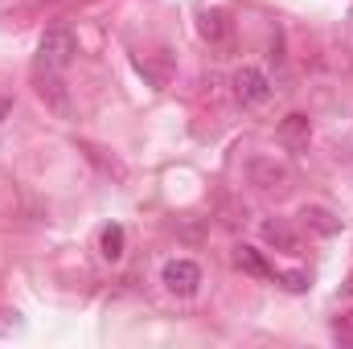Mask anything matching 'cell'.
<instances>
[{
	"label": "cell",
	"instance_id": "cell-2",
	"mask_svg": "<svg viewBox=\"0 0 353 349\" xmlns=\"http://www.w3.org/2000/svg\"><path fill=\"white\" fill-rule=\"evenodd\" d=\"M271 94H275V87H271V79H267L263 70H255V66L234 70V99L243 107H263Z\"/></svg>",
	"mask_w": 353,
	"mask_h": 349
},
{
	"label": "cell",
	"instance_id": "cell-6",
	"mask_svg": "<svg viewBox=\"0 0 353 349\" xmlns=\"http://www.w3.org/2000/svg\"><path fill=\"white\" fill-rule=\"evenodd\" d=\"M234 263L243 267V271H251V275H259V279H275V271L267 267V259L255 251V247H239L234 251Z\"/></svg>",
	"mask_w": 353,
	"mask_h": 349
},
{
	"label": "cell",
	"instance_id": "cell-7",
	"mask_svg": "<svg viewBox=\"0 0 353 349\" xmlns=\"http://www.w3.org/2000/svg\"><path fill=\"white\" fill-rule=\"evenodd\" d=\"M279 132H283V140H288V144H296V148H300V144H308V136H312V123H308V115H288Z\"/></svg>",
	"mask_w": 353,
	"mask_h": 349
},
{
	"label": "cell",
	"instance_id": "cell-4",
	"mask_svg": "<svg viewBox=\"0 0 353 349\" xmlns=\"http://www.w3.org/2000/svg\"><path fill=\"white\" fill-rule=\"evenodd\" d=\"M123 247H128V235H123V226H119V222L103 226V235H99V255H103L107 263H119V259H123Z\"/></svg>",
	"mask_w": 353,
	"mask_h": 349
},
{
	"label": "cell",
	"instance_id": "cell-1",
	"mask_svg": "<svg viewBox=\"0 0 353 349\" xmlns=\"http://www.w3.org/2000/svg\"><path fill=\"white\" fill-rule=\"evenodd\" d=\"M37 54H41V62H46L50 70H66V66L74 62V54H79V41H74V33H70V29L54 25V29H46V33H41Z\"/></svg>",
	"mask_w": 353,
	"mask_h": 349
},
{
	"label": "cell",
	"instance_id": "cell-3",
	"mask_svg": "<svg viewBox=\"0 0 353 349\" xmlns=\"http://www.w3.org/2000/svg\"><path fill=\"white\" fill-rule=\"evenodd\" d=\"M161 283L173 292V296H193L201 288V267L193 259H169L161 267Z\"/></svg>",
	"mask_w": 353,
	"mask_h": 349
},
{
	"label": "cell",
	"instance_id": "cell-5",
	"mask_svg": "<svg viewBox=\"0 0 353 349\" xmlns=\"http://www.w3.org/2000/svg\"><path fill=\"white\" fill-rule=\"evenodd\" d=\"M300 218H304L316 235H337V230H341V218H333L325 206H304V214H300Z\"/></svg>",
	"mask_w": 353,
	"mask_h": 349
},
{
	"label": "cell",
	"instance_id": "cell-9",
	"mask_svg": "<svg viewBox=\"0 0 353 349\" xmlns=\"http://www.w3.org/2000/svg\"><path fill=\"white\" fill-rule=\"evenodd\" d=\"M201 33H205L210 41H222V37H226V17H222V12H205V17H201Z\"/></svg>",
	"mask_w": 353,
	"mask_h": 349
},
{
	"label": "cell",
	"instance_id": "cell-10",
	"mask_svg": "<svg viewBox=\"0 0 353 349\" xmlns=\"http://www.w3.org/2000/svg\"><path fill=\"white\" fill-rule=\"evenodd\" d=\"M255 177H271V181H279L283 169H279V165H255Z\"/></svg>",
	"mask_w": 353,
	"mask_h": 349
},
{
	"label": "cell",
	"instance_id": "cell-11",
	"mask_svg": "<svg viewBox=\"0 0 353 349\" xmlns=\"http://www.w3.org/2000/svg\"><path fill=\"white\" fill-rule=\"evenodd\" d=\"M8 111H12V99H0V119H8Z\"/></svg>",
	"mask_w": 353,
	"mask_h": 349
},
{
	"label": "cell",
	"instance_id": "cell-8",
	"mask_svg": "<svg viewBox=\"0 0 353 349\" xmlns=\"http://www.w3.org/2000/svg\"><path fill=\"white\" fill-rule=\"evenodd\" d=\"M263 239H267V243H279L283 251H292V247H296L292 230H288V226H279V222H263Z\"/></svg>",
	"mask_w": 353,
	"mask_h": 349
}]
</instances>
